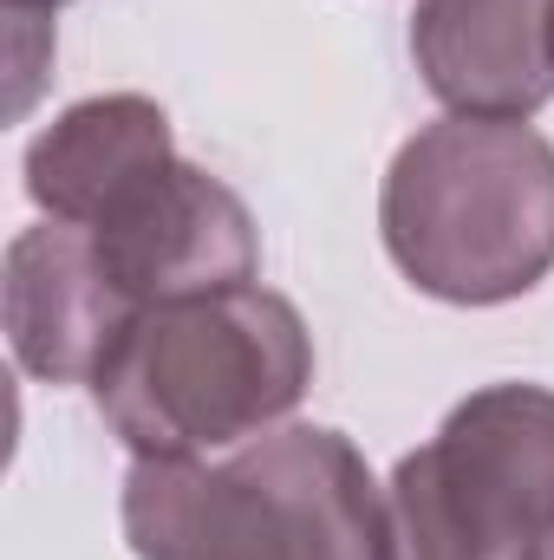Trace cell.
<instances>
[{"label":"cell","mask_w":554,"mask_h":560,"mask_svg":"<svg viewBox=\"0 0 554 560\" xmlns=\"http://www.w3.org/2000/svg\"><path fill=\"white\" fill-rule=\"evenodd\" d=\"M138 560H385V489L326 423H275L229 456H138L118 495Z\"/></svg>","instance_id":"cell-1"},{"label":"cell","mask_w":554,"mask_h":560,"mask_svg":"<svg viewBox=\"0 0 554 560\" xmlns=\"http://www.w3.org/2000/svg\"><path fill=\"white\" fill-rule=\"evenodd\" d=\"M92 242L138 313L163 300H189V293L249 287L262 268V235H255L249 202L222 176L183 156H170L131 196H118L92 222Z\"/></svg>","instance_id":"cell-5"},{"label":"cell","mask_w":554,"mask_h":560,"mask_svg":"<svg viewBox=\"0 0 554 560\" xmlns=\"http://www.w3.org/2000/svg\"><path fill=\"white\" fill-rule=\"evenodd\" d=\"M554 528V392L483 385L385 482V560H535Z\"/></svg>","instance_id":"cell-4"},{"label":"cell","mask_w":554,"mask_h":560,"mask_svg":"<svg viewBox=\"0 0 554 560\" xmlns=\"http://www.w3.org/2000/svg\"><path fill=\"white\" fill-rule=\"evenodd\" d=\"M412 59L450 118H535L554 98L549 0H417Z\"/></svg>","instance_id":"cell-7"},{"label":"cell","mask_w":554,"mask_h":560,"mask_svg":"<svg viewBox=\"0 0 554 560\" xmlns=\"http://www.w3.org/2000/svg\"><path fill=\"white\" fill-rule=\"evenodd\" d=\"M549 66H554V0H549Z\"/></svg>","instance_id":"cell-11"},{"label":"cell","mask_w":554,"mask_h":560,"mask_svg":"<svg viewBox=\"0 0 554 560\" xmlns=\"http://www.w3.org/2000/svg\"><path fill=\"white\" fill-rule=\"evenodd\" d=\"M535 560H554V528L542 535V548H535Z\"/></svg>","instance_id":"cell-10"},{"label":"cell","mask_w":554,"mask_h":560,"mask_svg":"<svg viewBox=\"0 0 554 560\" xmlns=\"http://www.w3.org/2000/svg\"><path fill=\"white\" fill-rule=\"evenodd\" d=\"M313 385V332L275 287L143 306L92 378V405L138 456H209L275 430Z\"/></svg>","instance_id":"cell-2"},{"label":"cell","mask_w":554,"mask_h":560,"mask_svg":"<svg viewBox=\"0 0 554 560\" xmlns=\"http://www.w3.org/2000/svg\"><path fill=\"white\" fill-rule=\"evenodd\" d=\"M7 7H39V13H53V7H66V0H7Z\"/></svg>","instance_id":"cell-9"},{"label":"cell","mask_w":554,"mask_h":560,"mask_svg":"<svg viewBox=\"0 0 554 560\" xmlns=\"http://www.w3.org/2000/svg\"><path fill=\"white\" fill-rule=\"evenodd\" d=\"M0 313L13 365L39 385H92L138 306L112 280L92 229L79 222H39L7 242Z\"/></svg>","instance_id":"cell-6"},{"label":"cell","mask_w":554,"mask_h":560,"mask_svg":"<svg viewBox=\"0 0 554 560\" xmlns=\"http://www.w3.org/2000/svg\"><path fill=\"white\" fill-rule=\"evenodd\" d=\"M170 156H176V138L157 98L143 92L79 98L26 143V196L46 222L92 229L118 196H131Z\"/></svg>","instance_id":"cell-8"},{"label":"cell","mask_w":554,"mask_h":560,"mask_svg":"<svg viewBox=\"0 0 554 560\" xmlns=\"http://www.w3.org/2000/svg\"><path fill=\"white\" fill-rule=\"evenodd\" d=\"M385 255L417 293L503 306L554 268V143L522 118H437L379 189Z\"/></svg>","instance_id":"cell-3"}]
</instances>
